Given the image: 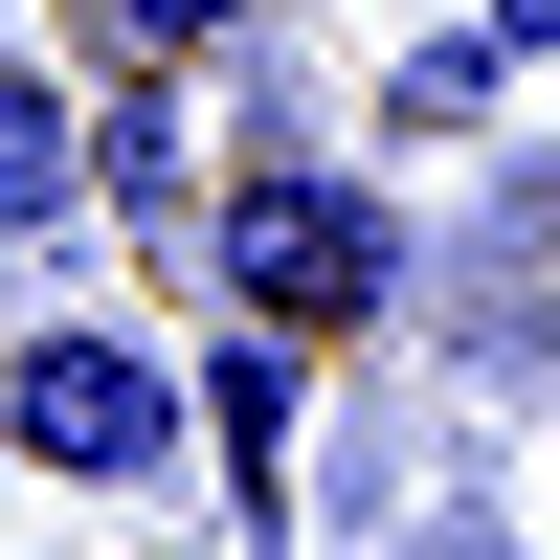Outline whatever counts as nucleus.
<instances>
[{
    "mask_svg": "<svg viewBox=\"0 0 560 560\" xmlns=\"http://www.w3.org/2000/svg\"><path fill=\"white\" fill-rule=\"evenodd\" d=\"M202 269H224L247 337L337 359V337H382V314H404V202H382V179H337L314 135H269L247 179H202Z\"/></svg>",
    "mask_w": 560,
    "mask_h": 560,
    "instance_id": "f257e3e1",
    "label": "nucleus"
},
{
    "mask_svg": "<svg viewBox=\"0 0 560 560\" xmlns=\"http://www.w3.org/2000/svg\"><path fill=\"white\" fill-rule=\"evenodd\" d=\"M0 448L45 493H179L202 404H179V337H113V314H23L0 337Z\"/></svg>",
    "mask_w": 560,
    "mask_h": 560,
    "instance_id": "f03ea898",
    "label": "nucleus"
},
{
    "mask_svg": "<svg viewBox=\"0 0 560 560\" xmlns=\"http://www.w3.org/2000/svg\"><path fill=\"white\" fill-rule=\"evenodd\" d=\"M179 404H202V448H224V516H247V538H314V359L224 314V337L179 359Z\"/></svg>",
    "mask_w": 560,
    "mask_h": 560,
    "instance_id": "7ed1b4c3",
    "label": "nucleus"
},
{
    "mask_svg": "<svg viewBox=\"0 0 560 560\" xmlns=\"http://www.w3.org/2000/svg\"><path fill=\"white\" fill-rule=\"evenodd\" d=\"M90 202H113L135 247L202 224V90H179V68H113V90H90Z\"/></svg>",
    "mask_w": 560,
    "mask_h": 560,
    "instance_id": "20e7f679",
    "label": "nucleus"
},
{
    "mask_svg": "<svg viewBox=\"0 0 560 560\" xmlns=\"http://www.w3.org/2000/svg\"><path fill=\"white\" fill-rule=\"evenodd\" d=\"M45 224H90V113L0 45V247H45Z\"/></svg>",
    "mask_w": 560,
    "mask_h": 560,
    "instance_id": "39448f33",
    "label": "nucleus"
},
{
    "mask_svg": "<svg viewBox=\"0 0 560 560\" xmlns=\"http://www.w3.org/2000/svg\"><path fill=\"white\" fill-rule=\"evenodd\" d=\"M493 90H516V45H493V23H427V45L382 68V113H404V135H471Z\"/></svg>",
    "mask_w": 560,
    "mask_h": 560,
    "instance_id": "423d86ee",
    "label": "nucleus"
},
{
    "mask_svg": "<svg viewBox=\"0 0 560 560\" xmlns=\"http://www.w3.org/2000/svg\"><path fill=\"white\" fill-rule=\"evenodd\" d=\"M90 23H113V68H224L269 0H90Z\"/></svg>",
    "mask_w": 560,
    "mask_h": 560,
    "instance_id": "0eeeda50",
    "label": "nucleus"
},
{
    "mask_svg": "<svg viewBox=\"0 0 560 560\" xmlns=\"http://www.w3.org/2000/svg\"><path fill=\"white\" fill-rule=\"evenodd\" d=\"M382 560H538V516H516V493H404Z\"/></svg>",
    "mask_w": 560,
    "mask_h": 560,
    "instance_id": "6e6552de",
    "label": "nucleus"
},
{
    "mask_svg": "<svg viewBox=\"0 0 560 560\" xmlns=\"http://www.w3.org/2000/svg\"><path fill=\"white\" fill-rule=\"evenodd\" d=\"M493 45H516V68H538V45H560V0H493Z\"/></svg>",
    "mask_w": 560,
    "mask_h": 560,
    "instance_id": "1a4fd4ad",
    "label": "nucleus"
}]
</instances>
